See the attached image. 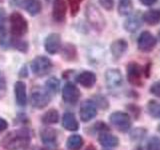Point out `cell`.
<instances>
[{"label":"cell","mask_w":160,"mask_h":150,"mask_svg":"<svg viewBox=\"0 0 160 150\" xmlns=\"http://www.w3.org/2000/svg\"><path fill=\"white\" fill-rule=\"evenodd\" d=\"M31 140V133L27 128H19L6 134L2 140L6 150H20L26 147Z\"/></svg>","instance_id":"1"},{"label":"cell","mask_w":160,"mask_h":150,"mask_svg":"<svg viewBox=\"0 0 160 150\" xmlns=\"http://www.w3.org/2000/svg\"><path fill=\"white\" fill-rule=\"evenodd\" d=\"M85 16H86L87 22L94 30L98 32L103 31V29L106 26V20L96 5H94L93 3L87 4L86 8H85Z\"/></svg>","instance_id":"2"},{"label":"cell","mask_w":160,"mask_h":150,"mask_svg":"<svg viewBox=\"0 0 160 150\" xmlns=\"http://www.w3.org/2000/svg\"><path fill=\"white\" fill-rule=\"evenodd\" d=\"M10 32L12 36L20 38L25 35L28 31V22L25 17L19 12L11 13L9 17Z\"/></svg>","instance_id":"3"},{"label":"cell","mask_w":160,"mask_h":150,"mask_svg":"<svg viewBox=\"0 0 160 150\" xmlns=\"http://www.w3.org/2000/svg\"><path fill=\"white\" fill-rule=\"evenodd\" d=\"M109 121L120 132H127L132 125L131 117L129 114L123 111H114L110 114Z\"/></svg>","instance_id":"4"},{"label":"cell","mask_w":160,"mask_h":150,"mask_svg":"<svg viewBox=\"0 0 160 150\" xmlns=\"http://www.w3.org/2000/svg\"><path fill=\"white\" fill-rule=\"evenodd\" d=\"M144 74V69L137 62H130L127 65V80L133 86H142V75Z\"/></svg>","instance_id":"5"},{"label":"cell","mask_w":160,"mask_h":150,"mask_svg":"<svg viewBox=\"0 0 160 150\" xmlns=\"http://www.w3.org/2000/svg\"><path fill=\"white\" fill-rule=\"evenodd\" d=\"M157 44V38L150 32L145 30L141 32L137 39V47L141 52H151Z\"/></svg>","instance_id":"6"},{"label":"cell","mask_w":160,"mask_h":150,"mask_svg":"<svg viewBox=\"0 0 160 150\" xmlns=\"http://www.w3.org/2000/svg\"><path fill=\"white\" fill-rule=\"evenodd\" d=\"M50 94L46 89L36 87L31 93V104L36 109H43L50 102Z\"/></svg>","instance_id":"7"},{"label":"cell","mask_w":160,"mask_h":150,"mask_svg":"<svg viewBox=\"0 0 160 150\" xmlns=\"http://www.w3.org/2000/svg\"><path fill=\"white\" fill-rule=\"evenodd\" d=\"M52 68V62L46 56H37L31 61V70L37 76H44Z\"/></svg>","instance_id":"8"},{"label":"cell","mask_w":160,"mask_h":150,"mask_svg":"<svg viewBox=\"0 0 160 150\" xmlns=\"http://www.w3.org/2000/svg\"><path fill=\"white\" fill-rule=\"evenodd\" d=\"M105 83L108 89H118L123 84V75L117 68H110L105 72Z\"/></svg>","instance_id":"9"},{"label":"cell","mask_w":160,"mask_h":150,"mask_svg":"<svg viewBox=\"0 0 160 150\" xmlns=\"http://www.w3.org/2000/svg\"><path fill=\"white\" fill-rule=\"evenodd\" d=\"M80 119L83 122H89L97 115V106L91 99H86L81 103L79 109Z\"/></svg>","instance_id":"10"},{"label":"cell","mask_w":160,"mask_h":150,"mask_svg":"<svg viewBox=\"0 0 160 150\" xmlns=\"http://www.w3.org/2000/svg\"><path fill=\"white\" fill-rule=\"evenodd\" d=\"M80 90L72 82H67L62 88V98L64 102L68 104H75L80 98Z\"/></svg>","instance_id":"11"},{"label":"cell","mask_w":160,"mask_h":150,"mask_svg":"<svg viewBox=\"0 0 160 150\" xmlns=\"http://www.w3.org/2000/svg\"><path fill=\"white\" fill-rule=\"evenodd\" d=\"M0 45L4 49L11 45V40H10L8 34L7 14L3 8H0Z\"/></svg>","instance_id":"12"},{"label":"cell","mask_w":160,"mask_h":150,"mask_svg":"<svg viewBox=\"0 0 160 150\" xmlns=\"http://www.w3.org/2000/svg\"><path fill=\"white\" fill-rule=\"evenodd\" d=\"M44 48L49 54H56L61 50V36L58 33H51L45 38Z\"/></svg>","instance_id":"13"},{"label":"cell","mask_w":160,"mask_h":150,"mask_svg":"<svg viewBox=\"0 0 160 150\" xmlns=\"http://www.w3.org/2000/svg\"><path fill=\"white\" fill-rule=\"evenodd\" d=\"M67 3L66 0H54L52 7V17L56 22L62 23L66 19Z\"/></svg>","instance_id":"14"},{"label":"cell","mask_w":160,"mask_h":150,"mask_svg":"<svg viewBox=\"0 0 160 150\" xmlns=\"http://www.w3.org/2000/svg\"><path fill=\"white\" fill-rule=\"evenodd\" d=\"M142 22H143L142 16H140L138 13H135V14L132 13V14H130L129 16H127L126 20L124 21L123 28L129 33H135L141 28Z\"/></svg>","instance_id":"15"},{"label":"cell","mask_w":160,"mask_h":150,"mask_svg":"<svg viewBox=\"0 0 160 150\" xmlns=\"http://www.w3.org/2000/svg\"><path fill=\"white\" fill-rule=\"evenodd\" d=\"M128 49V42L123 38H119L114 40L110 45V52L113 56L114 60H119L124 53H126Z\"/></svg>","instance_id":"16"},{"label":"cell","mask_w":160,"mask_h":150,"mask_svg":"<svg viewBox=\"0 0 160 150\" xmlns=\"http://www.w3.org/2000/svg\"><path fill=\"white\" fill-rule=\"evenodd\" d=\"M77 82L83 86L84 88H87L90 89L92 88L95 83H96V74L92 71H89V70H85V71H82L81 73H79L77 75Z\"/></svg>","instance_id":"17"},{"label":"cell","mask_w":160,"mask_h":150,"mask_svg":"<svg viewBox=\"0 0 160 150\" xmlns=\"http://www.w3.org/2000/svg\"><path fill=\"white\" fill-rule=\"evenodd\" d=\"M14 93L16 103L19 106H25L27 103V92H26V84L23 81L19 80L14 85Z\"/></svg>","instance_id":"18"},{"label":"cell","mask_w":160,"mask_h":150,"mask_svg":"<svg viewBox=\"0 0 160 150\" xmlns=\"http://www.w3.org/2000/svg\"><path fill=\"white\" fill-rule=\"evenodd\" d=\"M98 142L103 147L113 148V147H117L119 145V138L113 134L108 133L107 131L100 132L98 136Z\"/></svg>","instance_id":"19"},{"label":"cell","mask_w":160,"mask_h":150,"mask_svg":"<svg viewBox=\"0 0 160 150\" xmlns=\"http://www.w3.org/2000/svg\"><path fill=\"white\" fill-rule=\"evenodd\" d=\"M42 142L50 148H54L57 145V133L53 128H45L41 132Z\"/></svg>","instance_id":"20"},{"label":"cell","mask_w":160,"mask_h":150,"mask_svg":"<svg viewBox=\"0 0 160 150\" xmlns=\"http://www.w3.org/2000/svg\"><path fill=\"white\" fill-rule=\"evenodd\" d=\"M62 126L68 131H77L79 123L72 112H65L62 116Z\"/></svg>","instance_id":"21"},{"label":"cell","mask_w":160,"mask_h":150,"mask_svg":"<svg viewBox=\"0 0 160 150\" xmlns=\"http://www.w3.org/2000/svg\"><path fill=\"white\" fill-rule=\"evenodd\" d=\"M143 22L150 25V26H155L160 22V9H149L142 14Z\"/></svg>","instance_id":"22"},{"label":"cell","mask_w":160,"mask_h":150,"mask_svg":"<svg viewBox=\"0 0 160 150\" xmlns=\"http://www.w3.org/2000/svg\"><path fill=\"white\" fill-rule=\"evenodd\" d=\"M22 6L32 16L40 13L42 9V4L40 0H23Z\"/></svg>","instance_id":"23"},{"label":"cell","mask_w":160,"mask_h":150,"mask_svg":"<svg viewBox=\"0 0 160 150\" xmlns=\"http://www.w3.org/2000/svg\"><path fill=\"white\" fill-rule=\"evenodd\" d=\"M117 10L120 16H129L133 13L132 0H119Z\"/></svg>","instance_id":"24"},{"label":"cell","mask_w":160,"mask_h":150,"mask_svg":"<svg viewBox=\"0 0 160 150\" xmlns=\"http://www.w3.org/2000/svg\"><path fill=\"white\" fill-rule=\"evenodd\" d=\"M61 54L63 59H65L66 61H73L77 58V49L75 45L67 43L65 44L63 48H61Z\"/></svg>","instance_id":"25"},{"label":"cell","mask_w":160,"mask_h":150,"mask_svg":"<svg viewBox=\"0 0 160 150\" xmlns=\"http://www.w3.org/2000/svg\"><path fill=\"white\" fill-rule=\"evenodd\" d=\"M84 140L78 134H73L69 136L66 141V147L68 150H80L83 146Z\"/></svg>","instance_id":"26"},{"label":"cell","mask_w":160,"mask_h":150,"mask_svg":"<svg viewBox=\"0 0 160 150\" xmlns=\"http://www.w3.org/2000/svg\"><path fill=\"white\" fill-rule=\"evenodd\" d=\"M147 113L155 119H160V102L157 100H149L146 104Z\"/></svg>","instance_id":"27"},{"label":"cell","mask_w":160,"mask_h":150,"mask_svg":"<svg viewBox=\"0 0 160 150\" xmlns=\"http://www.w3.org/2000/svg\"><path fill=\"white\" fill-rule=\"evenodd\" d=\"M41 120L44 124H56L59 121V113L56 109H50L44 113Z\"/></svg>","instance_id":"28"},{"label":"cell","mask_w":160,"mask_h":150,"mask_svg":"<svg viewBox=\"0 0 160 150\" xmlns=\"http://www.w3.org/2000/svg\"><path fill=\"white\" fill-rule=\"evenodd\" d=\"M60 88V81L56 77H50L46 82H45V89L50 94H56Z\"/></svg>","instance_id":"29"},{"label":"cell","mask_w":160,"mask_h":150,"mask_svg":"<svg viewBox=\"0 0 160 150\" xmlns=\"http://www.w3.org/2000/svg\"><path fill=\"white\" fill-rule=\"evenodd\" d=\"M68 5L70 8V13H71V16H76L78 14L79 10H80V5L83 0H67Z\"/></svg>","instance_id":"30"},{"label":"cell","mask_w":160,"mask_h":150,"mask_svg":"<svg viewBox=\"0 0 160 150\" xmlns=\"http://www.w3.org/2000/svg\"><path fill=\"white\" fill-rule=\"evenodd\" d=\"M11 45L14 46L17 50H19V51H22V52H26L28 49V44L17 37L11 39Z\"/></svg>","instance_id":"31"},{"label":"cell","mask_w":160,"mask_h":150,"mask_svg":"<svg viewBox=\"0 0 160 150\" xmlns=\"http://www.w3.org/2000/svg\"><path fill=\"white\" fill-rule=\"evenodd\" d=\"M93 101L96 104V106L100 107L101 109H107L109 107L108 100L105 98L103 95H95Z\"/></svg>","instance_id":"32"},{"label":"cell","mask_w":160,"mask_h":150,"mask_svg":"<svg viewBox=\"0 0 160 150\" xmlns=\"http://www.w3.org/2000/svg\"><path fill=\"white\" fill-rule=\"evenodd\" d=\"M145 135H146V130L143 127H137L133 129V131L130 133V138L132 140H140L143 139Z\"/></svg>","instance_id":"33"},{"label":"cell","mask_w":160,"mask_h":150,"mask_svg":"<svg viewBox=\"0 0 160 150\" xmlns=\"http://www.w3.org/2000/svg\"><path fill=\"white\" fill-rule=\"evenodd\" d=\"M146 150H160V139L156 136L150 138L147 143Z\"/></svg>","instance_id":"34"},{"label":"cell","mask_w":160,"mask_h":150,"mask_svg":"<svg viewBox=\"0 0 160 150\" xmlns=\"http://www.w3.org/2000/svg\"><path fill=\"white\" fill-rule=\"evenodd\" d=\"M149 91L155 97L160 98V79L151 84V86L149 88Z\"/></svg>","instance_id":"35"},{"label":"cell","mask_w":160,"mask_h":150,"mask_svg":"<svg viewBox=\"0 0 160 150\" xmlns=\"http://www.w3.org/2000/svg\"><path fill=\"white\" fill-rule=\"evenodd\" d=\"M100 5H101V7L104 8L105 10H107V11H111V10L114 8V0H98Z\"/></svg>","instance_id":"36"},{"label":"cell","mask_w":160,"mask_h":150,"mask_svg":"<svg viewBox=\"0 0 160 150\" xmlns=\"http://www.w3.org/2000/svg\"><path fill=\"white\" fill-rule=\"evenodd\" d=\"M127 109H128V111L132 114L133 118H135V119H137L139 117L140 113H141V111H140V108L135 104H129L127 106Z\"/></svg>","instance_id":"37"},{"label":"cell","mask_w":160,"mask_h":150,"mask_svg":"<svg viewBox=\"0 0 160 150\" xmlns=\"http://www.w3.org/2000/svg\"><path fill=\"white\" fill-rule=\"evenodd\" d=\"M94 128L97 130L99 132H105L108 131V126L104 122H97L94 125Z\"/></svg>","instance_id":"38"},{"label":"cell","mask_w":160,"mask_h":150,"mask_svg":"<svg viewBox=\"0 0 160 150\" xmlns=\"http://www.w3.org/2000/svg\"><path fill=\"white\" fill-rule=\"evenodd\" d=\"M139 2L146 7H151L158 2V0H139Z\"/></svg>","instance_id":"39"},{"label":"cell","mask_w":160,"mask_h":150,"mask_svg":"<svg viewBox=\"0 0 160 150\" xmlns=\"http://www.w3.org/2000/svg\"><path fill=\"white\" fill-rule=\"evenodd\" d=\"M8 127V123L4 118H0V133L3 132L4 130H6Z\"/></svg>","instance_id":"40"},{"label":"cell","mask_w":160,"mask_h":150,"mask_svg":"<svg viewBox=\"0 0 160 150\" xmlns=\"http://www.w3.org/2000/svg\"><path fill=\"white\" fill-rule=\"evenodd\" d=\"M84 150H96V148H95V146L94 145H92V144H90V145H88V146L85 148Z\"/></svg>","instance_id":"41"},{"label":"cell","mask_w":160,"mask_h":150,"mask_svg":"<svg viewBox=\"0 0 160 150\" xmlns=\"http://www.w3.org/2000/svg\"><path fill=\"white\" fill-rule=\"evenodd\" d=\"M133 150H142V147L141 146H137V147H135Z\"/></svg>","instance_id":"42"},{"label":"cell","mask_w":160,"mask_h":150,"mask_svg":"<svg viewBox=\"0 0 160 150\" xmlns=\"http://www.w3.org/2000/svg\"><path fill=\"white\" fill-rule=\"evenodd\" d=\"M158 131H159V133H160V124H159V126H158Z\"/></svg>","instance_id":"43"},{"label":"cell","mask_w":160,"mask_h":150,"mask_svg":"<svg viewBox=\"0 0 160 150\" xmlns=\"http://www.w3.org/2000/svg\"><path fill=\"white\" fill-rule=\"evenodd\" d=\"M40 150H46V149H44V148H42V149H40Z\"/></svg>","instance_id":"44"},{"label":"cell","mask_w":160,"mask_h":150,"mask_svg":"<svg viewBox=\"0 0 160 150\" xmlns=\"http://www.w3.org/2000/svg\"><path fill=\"white\" fill-rule=\"evenodd\" d=\"M0 80H1V74H0Z\"/></svg>","instance_id":"45"},{"label":"cell","mask_w":160,"mask_h":150,"mask_svg":"<svg viewBox=\"0 0 160 150\" xmlns=\"http://www.w3.org/2000/svg\"><path fill=\"white\" fill-rule=\"evenodd\" d=\"M0 2H3V0H0Z\"/></svg>","instance_id":"46"},{"label":"cell","mask_w":160,"mask_h":150,"mask_svg":"<svg viewBox=\"0 0 160 150\" xmlns=\"http://www.w3.org/2000/svg\"><path fill=\"white\" fill-rule=\"evenodd\" d=\"M159 40H160V33H159Z\"/></svg>","instance_id":"47"}]
</instances>
